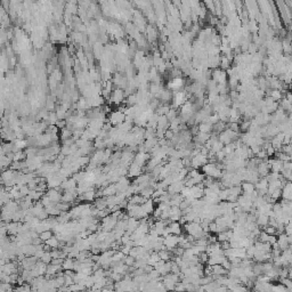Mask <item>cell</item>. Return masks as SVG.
<instances>
[{
  "label": "cell",
  "mask_w": 292,
  "mask_h": 292,
  "mask_svg": "<svg viewBox=\"0 0 292 292\" xmlns=\"http://www.w3.org/2000/svg\"><path fill=\"white\" fill-rule=\"evenodd\" d=\"M140 174H143V167L137 164L136 162H132L129 166V176L134 177V176H139Z\"/></svg>",
  "instance_id": "obj_4"
},
{
  "label": "cell",
  "mask_w": 292,
  "mask_h": 292,
  "mask_svg": "<svg viewBox=\"0 0 292 292\" xmlns=\"http://www.w3.org/2000/svg\"><path fill=\"white\" fill-rule=\"evenodd\" d=\"M140 207H142V209L147 213L148 216L152 215V212L154 211V209H155L154 202H153V200H151V199H147L143 204H140Z\"/></svg>",
  "instance_id": "obj_5"
},
{
  "label": "cell",
  "mask_w": 292,
  "mask_h": 292,
  "mask_svg": "<svg viewBox=\"0 0 292 292\" xmlns=\"http://www.w3.org/2000/svg\"><path fill=\"white\" fill-rule=\"evenodd\" d=\"M211 130H212L211 125H206V123H203V125L200 126V131H201V132H206V134H208L209 131H211Z\"/></svg>",
  "instance_id": "obj_13"
},
{
  "label": "cell",
  "mask_w": 292,
  "mask_h": 292,
  "mask_svg": "<svg viewBox=\"0 0 292 292\" xmlns=\"http://www.w3.org/2000/svg\"><path fill=\"white\" fill-rule=\"evenodd\" d=\"M46 244H48L50 248H53V249H57V248L59 247V240L57 237H54V236H51L50 238H48L47 241H45Z\"/></svg>",
  "instance_id": "obj_9"
},
{
  "label": "cell",
  "mask_w": 292,
  "mask_h": 292,
  "mask_svg": "<svg viewBox=\"0 0 292 292\" xmlns=\"http://www.w3.org/2000/svg\"><path fill=\"white\" fill-rule=\"evenodd\" d=\"M241 188H242V193L244 194H251L255 191V184L251 181H242L241 183Z\"/></svg>",
  "instance_id": "obj_6"
},
{
  "label": "cell",
  "mask_w": 292,
  "mask_h": 292,
  "mask_svg": "<svg viewBox=\"0 0 292 292\" xmlns=\"http://www.w3.org/2000/svg\"><path fill=\"white\" fill-rule=\"evenodd\" d=\"M181 86H183V80L179 79V78H175V79L169 83V88L176 90V89H179Z\"/></svg>",
  "instance_id": "obj_8"
},
{
  "label": "cell",
  "mask_w": 292,
  "mask_h": 292,
  "mask_svg": "<svg viewBox=\"0 0 292 292\" xmlns=\"http://www.w3.org/2000/svg\"><path fill=\"white\" fill-rule=\"evenodd\" d=\"M16 164H18V167H19V168H21V167H23V166H21V163H19V162H18V163H16ZM12 168H13V169H15V168H17V166H13Z\"/></svg>",
  "instance_id": "obj_17"
},
{
  "label": "cell",
  "mask_w": 292,
  "mask_h": 292,
  "mask_svg": "<svg viewBox=\"0 0 292 292\" xmlns=\"http://www.w3.org/2000/svg\"><path fill=\"white\" fill-rule=\"evenodd\" d=\"M281 199L291 201L292 199V185L291 181H287L282 187V194H281Z\"/></svg>",
  "instance_id": "obj_3"
},
{
  "label": "cell",
  "mask_w": 292,
  "mask_h": 292,
  "mask_svg": "<svg viewBox=\"0 0 292 292\" xmlns=\"http://www.w3.org/2000/svg\"><path fill=\"white\" fill-rule=\"evenodd\" d=\"M262 230H265L266 233L268 235H277V230H276V227L274 226H270V225H267L266 227H264Z\"/></svg>",
  "instance_id": "obj_12"
},
{
  "label": "cell",
  "mask_w": 292,
  "mask_h": 292,
  "mask_svg": "<svg viewBox=\"0 0 292 292\" xmlns=\"http://www.w3.org/2000/svg\"><path fill=\"white\" fill-rule=\"evenodd\" d=\"M122 120H123V115L121 113H114L111 117V121L113 123H120V122H122Z\"/></svg>",
  "instance_id": "obj_11"
},
{
  "label": "cell",
  "mask_w": 292,
  "mask_h": 292,
  "mask_svg": "<svg viewBox=\"0 0 292 292\" xmlns=\"http://www.w3.org/2000/svg\"><path fill=\"white\" fill-rule=\"evenodd\" d=\"M53 236V232L50 229H47V230H44L39 234V237L41 238V241H47L48 238H50Z\"/></svg>",
  "instance_id": "obj_10"
},
{
  "label": "cell",
  "mask_w": 292,
  "mask_h": 292,
  "mask_svg": "<svg viewBox=\"0 0 292 292\" xmlns=\"http://www.w3.org/2000/svg\"><path fill=\"white\" fill-rule=\"evenodd\" d=\"M220 265L223 266L225 269L229 270V269H230V267H232V262H230V261H229L228 259H227V258L225 257V259H224L223 261H221V264H220Z\"/></svg>",
  "instance_id": "obj_14"
},
{
  "label": "cell",
  "mask_w": 292,
  "mask_h": 292,
  "mask_svg": "<svg viewBox=\"0 0 292 292\" xmlns=\"http://www.w3.org/2000/svg\"><path fill=\"white\" fill-rule=\"evenodd\" d=\"M122 99V91L121 90H115L114 93V100L115 102H121Z\"/></svg>",
  "instance_id": "obj_15"
},
{
  "label": "cell",
  "mask_w": 292,
  "mask_h": 292,
  "mask_svg": "<svg viewBox=\"0 0 292 292\" xmlns=\"http://www.w3.org/2000/svg\"><path fill=\"white\" fill-rule=\"evenodd\" d=\"M168 226H169L171 234H175V235H180L181 234V225L179 224V221H171Z\"/></svg>",
  "instance_id": "obj_7"
},
{
  "label": "cell",
  "mask_w": 292,
  "mask_h": 292,
  "mask_svg": "<svg viewBox=\"0 0 292 292\" xmlns=\"http://www.w3.org/2000/svg\"><path fill=\"white\" fill-rule=\"evenodd\" d=\"M179 243V235H175V234H169L168 236L163 237V244L166 245L167 250L171 251L174 248H176Z\"/></svg>",
  "instance_id": "obj_1"
},
{
  "label": "cell",
  "mask_w": 292,
  "mask_h": 292,
  "mask_svg": "<svg viewBox=\"0 0 292 292\" xmlns=\"http://www.w3.org/2000/svg\"><path fill=\"white\" fill-rule=\"evenodd\" d=\"M164 136H166L168 139H171V138L174 137V135H172V132H171V131H167V132H164Z\"/></svg>",
  "instance_id": "obj_16"
},
{
  "label": "cell",
  "mask_w": 292,
  "mask_h": 292,
  "mask_svg": "<svg viewBox=\"0 0 292 292\" xmlns=\"http://www.w3.org/2000/svg\"><path fill=\"white\" fill-rule=\"evenodd\" d=\"M208 162V157L207 155H203L201 153H198L196 155H194L193 157H191V166L192 168L199 169L202 166H204Z\"/></svg>",
  "instance_id": "obj_2"
}]
</instances>
